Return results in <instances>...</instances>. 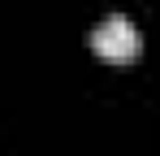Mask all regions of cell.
Here are the masks:
<instances>
[{
    "label": "cell",
    "instance_id": "6da1fadb",
    "mask_svg": "<svg viewBox=\"0 0 160 156\" xmlns=\"http://www.w3.org/2000/svg\"><path fill=\"white\" fill-rule=\"evenodd\" d=\"M91 48L104 61H134L138 48H143V39H138V30H134V22L126 13H108L104 22L91 30Z\"/></svg>",
    "mask_w": 160,
    "mask_h": 156
}]
</instances>
